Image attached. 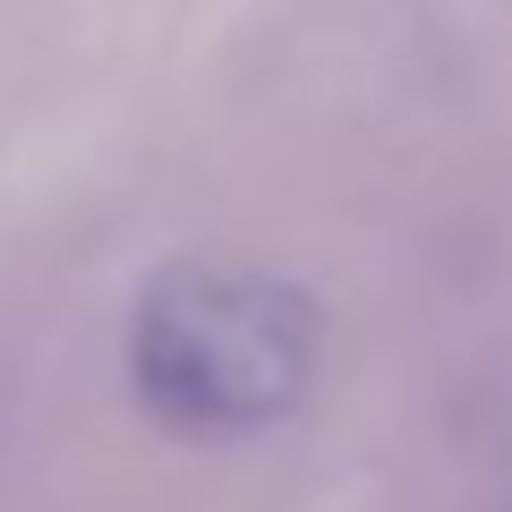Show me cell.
<instances>
[{
    "mask_svg": "<svg viewBox=\"0 0 512 512\" xmlns=\"http://www.w3.org/2000/svg\"><path fill=\"white\" fill-rule=\"evenodd\" d=\"M325 308L256 265H171L128 316V393L163 436L239 444L316 393Z\"/></svg>",
    "mask_w": 512,
    "mask_h": 512,
    "instance_id": "obj_1",
    "label": "cell"
}]
</instances>
